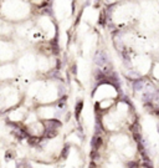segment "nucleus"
<instances>
[{
    "label": "nucleus",
    "mask_w": 159,
    "mask_h": 168,
    "mask_svg": "<svg viewBox=\"0 0 159 168\" xmlns=\"http://www.w3.org/2000/svg\"><path fill=\"white\" fill-rule=\"evenodd\" d=\"M15 50V46L9 39H0V62L10 61Z\"/></svg>",
    "instance_id": "3"
},
{
    "label": "nucleus",
    "mask_w": 159,
    "mask_h": 168,
    "mask_svg": "<svg viewBox=\"0 0 159 168\" xmlns=\"http://www.w3.org/2000/svg\"><path fill=\"white\" fill-rule=\"evenodd\" d=\"M35 27L40 36H44L47 40L52 39L56 35V25L53 22V19L49 14L40 15L37 20L35 21Z\"/></svg>",
    "instance_id": "2"
},
{
    "label": "nucleus",
    "mask_w": 159,
    "mask_h": 168,
    "mask_svg": "<svg viewBox=\"0 0 159 168\" xmlns=\"http://www.w3.org/2000/svg\"><path fill=\"white\" fill-rule=\"evenodd\" d=\"M26 1H29L31 5H42L46 0H26Z\"/></svg>",
    "instance_id": "5"
},
{
    "label": "nucleus",
    "mask_w": 159,
    "mask_h": 168,
    "mask_svg": "<svg viewBox=\"0 0 159 168\" xmlns=\"http://www.w3.org/2000/svg\"><path fill=\"white\" fill-rule=\"evenodd\" d=\"M32 5L26 0H0V18L9 22L30 20Z\"/></svg>",
    "instance_id": "1"
},
{
    "label": "nucleus",
    "mask_w": 159,
    "mask_h": 168,
    "mask_svg": "<svg viewBox=\"0 0 159 168\" xmlns=\"http://www.w3.org/2000/svg\"><path fill=\"white\" fill-rule=\"evenodd\" d=\"M13 32V24L0 18V39H8Z\"/></svg>",
    "instance_id": "4"
}]
</instances>
